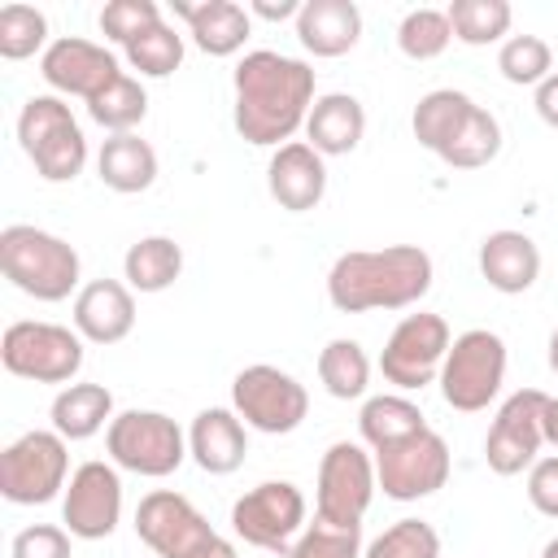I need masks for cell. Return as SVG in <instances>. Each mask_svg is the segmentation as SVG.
Listing matches in <instances>:
<instances>
[{
  "mask_svg": "<svg viewBox=\"0 0 558 558\" xmlns=\"http://www.w3.org/2000/svg\"><path fill=\"white\" fill-rule=\"evenodd\" d=\"M235 87V131L244 144L253 148H283L292 144V135L305 126L310 109H314V70L296 57L270 52V48H253L235 61L231 74Z\"/></svg>",
  "mask_w": 558,
  "mask_h": 558,
  "instance_id": "obj_1",
  "label": "cell"
},
{
  "mask_svg": "<svg viewBox=\"0 0 558 558\" xmlns=\"http://www.w3.org/2000/svg\"><path fill=\"white\" fill-rule=\"evenodd\" d=\"M432 257L418 244L388 248H349L327 270V301L340 314L371 310H410L432 288Z\"/></svg>",
  "mask_w": 558,
  "mask_h": 558,
  "instance_id": "obj_2",
  "label": "cell"
},
{
  "mask_svg": "<svg viewBox=\"0 0 558 558\" xmlns=\"http://www.w3.org/2000/svg\"><path fill=\"white\" fill-rule=\"evenodd\" d=\"M0 270L17 292L48 305L65 301L70 292L78 296V279H83V262L74 244L31 222H13L0 231Z\"/></svg>",
  "mask_w": 558,
  "mask_h": 558,
  "instance_id": "obj_3",
  "label": "cell"
},
{
  "mask_svg": "<svg viewBox=\"0 0 558 558\" xmlns=\"http://www.w3.org/2000/svg\"><path fill=\"white\" fill-rule=\"evenodd\" d=\"M135 536L157 558H235V545L174 488H153L135 506Z\"/></svg>",
  "mask_w": 558,
  "mask_h": 558,
  "instance_id": "obj_4",
  "label": "cell"
},
{
  "mask_svg": "<svg viewBox=\"0 0 558 558\" xmlns=\"http://www.w3.org/2000/svg\"><path fill=\"white\" fill-rule=\"evenodd\" d=\"M17 144L31 157L35 174L48 183H70L87 166V140L83 126L74 122L70 105L52 92H39L22 105L17 113Z\"/></svg>",
  "mask_w": 558,
  "mask_h": 558,
  "instance_id": "obj_5",
  "label": "cell"
},
{
  "mask_svg": "<svg viewBox=\"0 0 558 558\" xmlns=\"http://www.w3.org/2000/svg\"><path fill=\"white\" fill-rule=\"evenodd\" d=\"M105 449H109L113 466H122L131 475H144V480H166L183 466L187 436L161 410H122L105 427Z\"/></svg>",
  "mask_w": 558,
  "mask_h": 558,
  "instance_id": "obj_6",
  "label": "cell"
},
{
  "mask_svg": "<svg viewBox=\"0 0 558 558\" xmlns=\"http://www.w3.org/2000/svg\"><path fill=\"white\" fill-rule=\"evenodd\" d=\"M83 336L74 327L61 323H9L0 336V362L9 375L31 379V384H74V375L83 371Z\"/></svg>",
  "mask_w": 558,
  "mask_h": 558,
  "instance_id": "obj_7",
  "label": "cell"
},
{
  "mask_svg": "<svg viewBox=\"0 0 558 558\" xmlns=\"http://www.w3.org/2000/svg\"><path fill=\"white\" fill-rule=\"evenodd\" d=\"M440 397L449 410L480 414L506 384V340L488 327H471L453 336L445 366H440Z\"/></svg>",
  "mask_w": 558,
  "mask_h": 558,
  "instance_id": "obj_8",
  "label": "cell"
},
{
  "mask_svg": "<svg viewBox=\"0 0 558 558\" xmlns=\"http://www.w3.org/2000/svg\"><path fill=\"white\" fill-rule=\"evenodd\" d=\"M70 449L61 432H26L0 453V493L13 506H44L70 484Z\"/></svg>",
  "mask_w": 558,
  "mask_h": 558,
  "instance_id": "obj_9",
  "label": "cell"
},
{
  "mask_svg": "<svg viewBox=\"0 0 558 558\" xmlns=\"http://www.w3.org/2000/svg\"><path fill=\"white\" fill-rule=\"evenodd\" d=\"M231 410L244 418V427L266 432V436H288L305 423L310 414V392L296 375L253 362L231 379Z\"/></svg>",
  "mask_w": 558,
  "mask_h": 558,
  "instance_id": "obj_10",
  "label": "cell"
},
{
  "mask_svg": "<svg viewBox=\"0 0 558 558\" xmlns=\"http://www.w3.org/2000/svg\"><path fill=\"white\" fill-rule=\"evenodd\" d=\"M375 458L357 445V440H336L327 445L323 462H318V484H314V519L323 523H340V527H357L362 514L375 501Z\"/></svg>",
  "mask_w": 558,
  "mask_h": 558,
  "instance_id": "obj_11",
  "label": "cell"
},
{
  "mask_svg": "<svg viewBox=\"0 0 558 558\" xmlns=\"http://www.w3.org/2000/svg\"><path fill=\"white\" fill-rule=\"evenodd\" d=\"M453 336H449V323L440 314H405L392 336L384 340V353H379V371L392 388L401 392H418L427 384L440 379V366H445V353H449Z\"/></svg>",
  "mask_w": 558,
  "mask_h": 558,
  "instance_id": "obj_12",
  "label": "cell"
},
{
  "mask_svg": "<svg viewBox=\"0 0 558 558\" xmlns=\"http://www.w3.org/2000/svg\"><path fill=\"white\" fill-rule=\"evenodd\" d=\"M231 532L253 549H292V541L305 532V493L292 480H266L248 488L231 506Z\"/></svg>",
  "mask_w": 558,
  "mask_h": 558,
  "instance_id": "obj_13",
  "label": "cell"
},
{
  "mask_svg": "<svg viewBox=\"0 0 558 558\" xmlns=\"http://www.w3.org/2000/svg\"><path fill=\"white\" fill-rule=\"evenodd\" d=\"M545 401L549 392L541 388H519L501 401L488 436H484V462L493 475H523L532 471L541 445H545Z\"/></svg>",
  "mask_w": 558,
  "mask_h": 558,
  "instance_id": "obj_14",
  "label": "cell"
},
{
  "mask_svg": "<svg viewBox=\"0 0 558 558\" xmlns=\"http://www.w3.org/2000/svg\"><path fill=\"white\" fill-rule=\"evenodd\" d=\"M449 466H453L449 445L432 427H423L418 436H410V440L388 445V449L375 453V480H379L384 497H392V501L432 497L436 488H445Z\"/></svg>",
  "mask_w": 558,
  "mask_h": 558,
  "instance_id": "obj_15",
  "label": "cell"
},
{
  "mask_svg": "<svg viewBox=\"0 0 558 558\" xmlns=\"http://www.w3.org/2000/svg\"><path fill=\"white\" fill-rule=\"evenodd\" d=\"M122 519V480L113 462H83L74 466L61 493V523L74 541H105Z\"/></svg>",
  "mask_w": 558,
  "mask_h": 558,
  "instance_id": "obj_16",
  "label": "cell"
},
{
  "mask_svg": "<svg viewBox=\"0 0 558 558\" xmlns=\"http://www.w3.org/2000/svg\"><path fill=\"white\" fill-rule=\"evenodd\" d=\"M39 74L52 87V96L96 100L122 74V65H118V57L105 44H92V39H78V35H61V39H52L44 48Z\"/></svg>",
  "mask_w": 558,
  "mask_h": 558,
  "instance_id": "obj_17",
  "label": "cell"
},
{
  "mask_svg": "<svg viewBox=\"0 0 558 558\" xmlns=\"http://www.w3.org/2000/svg\"><path fill=\"white\" fill-rule=\"evenodd\" d=\"M266 187L275 196L279 209L288 214H305L327 196V166L323 153H314L305 140H292L283 148H275L270 166H266Z\"/></svg>",
  "mask_w": 558,
  "mask_h": 558,
  "instance_id": "obj_18",
  "label": "cell"
},
{
  "mask_svg": "<svg viewBox=\"0 0 558 558\" xmlns=\"http://www.w3.org/2000/svg\"><path fill=\"white\" fill-rule=\"evenodd\" d=\"M70 318L87 344H118L135 327V296L122 279H92L78 288Z\"/></svg>",
  "mask_w": 558,
  "mask_h": 558,
  "instance_id": "obj_19",
  "label": "cell"
},
{
  "mask_svg": "<svg viewBox=\"0 0 558 558\" xmlns=\"http://www.w3.org/2000/svg\"><path fill=\"white\" fill-rule=\"evenodd\" d=\"M187 453L205 475H231L244 466L248 453V427L235 410L227 405H209L192 418L187 427Z\"/></svg>",
  "mask_w": 558,
  "mask_h": 558,
  "instance_id": "obj_20",
  "label": "cell"
},
{
  "mask_svg": "<svg viewBox=\"0 0 558 558\" xmlns=\"http://www.w3.org/2000/svg\"><path fill=\"white\" fill-rule=\"evenodd\" d=\"M480 275L488 279V288L519 296L541 279V248L527 231H488L480 240Z\"/></svg>",
  "mask_w": 558,
  "mask_h": 558,
  "instance_id": "obj_21",
  "label": "cell"
},
{
  "mask_svg": "<svg viewBox=\"0 0 558 558\" xmlns=\"http://www.w3.org/2000/svg\"><path fill=\"white\" fill-rule=\"evenodd\" d=\"M174 17L187 22V35L205 57H235L253 31L248 9L235 0H201V4L174 0Z\"/></svg>",
  "mask_w": 558,
  "mask_h": 558,
  "instance_id": "obj_22",
  "label": "cell"
},
{
  "mask_svg": "<svg viewBox=\"0 0 558 558\" xmlns=\"http://www.w3.org/2000/svg\"><path fill=\"white\" fill-rule=\"evenodd\" d=\"M296 39L314 57H344L362 39V9L353 0H305L296 13Z\"/></svg>",
  "mask_w": 558,
  "mask_h": 558,
  "instance_id": "obj_23",
  "label": "cell"
},
{
  "mask_svg": "<svg viewBox=\"0 0 558 558\" xmlns=\"http://www.w3.org/2000/svg\"><path fill=\"white\" fill-rule=\"evenodd\" d=\"M366 135V109L349 92H327L305 118V144L323 157H349Z\"/></svg>",
  "mask_w": 558,
  "mask_h": 558,
  "instance_id": "obj_24",
  "label": "cell"
},
{
  "mask_svg": "<svg viewBox=\"0 0 558 558\" xmlns=\"http://www.w3.org/2000/svg\"><path fill=\"white\" fill-rule=\"evenodd\" d=\"M96 174L109 192H122V196L148 192L153 179H157V153L135 131L131 135H109L96 153Z\"/></svg>",
  "mask_w": 558,
  "mask_h": 558,
  "instance_id": "obj_25",
  "label": "cell"
},
{
  "mask_svg": "<svg viewBox=\"0 0 558 558\" xmlns=\"http://www.w3.org/2000/svg\"><path fill=\"white\" fill-rule=\"evenodd\" d=\"M48 414H52V432H61L65 440H87L113 423V392L105 384H65L52 397Z\"/></svg>",
  "mask_w": 558,
  "mask_h": 558,
  "instance_id": "obj_26",
  "label": "cell"
},
{
  "mask_svg": "<svg viewBox=\"0 0 558 558\" xmlns=\"http://www.w3.org/2000/svg\"><path fill=\"white\" fill-rule=\"evenodd\" d=\"M427 423H423V410L401 397V392H379V397H366L362 401V414H357V432H362V445H371V453L388 449V445H401L410 436H418Z\"/></svg>",
  "mask_w": 558,
  "mask_h": 558,
  "instance_id": "obj_27",
  "label": "cell"
},
{
  "mask_svg": "<svg viewBox=\"0 0 558 558\" xmlns=\"http://www.w3.org/2000/svg\"><path fill=\"white\" fill-rule=\"evenodd\" d=\"M475 109V100L466 96V92H458V87H436V92H427V96H418V105H414V113H410V131H414V140L427 148V153H445V144L458 135V126L466 122V113Z\"/></svg>",
  "mask_w": 558,
  "mask_h": 558,
  "instance_id": "obj_28",
  "label": "cell"
},
{
  "mask_svg": "<svg viewBox=\"0 0 558 558\" xmlns=\"http://www.w3.org/2000/svg\"><path fill=\"white\" fill-rule=\"evenodd\" d=\"M183 275V248L174 235H144L122 257V279L131 292H166Z\"/></svg>",
  "mask_w": 558,
  "mask_h": 558,
  "instance_id": "obj_29",
  "label": "cell"
},
{
  "mask_svg": "<svg viewBox=\"0 0 558 558\" xmlns=\"http://www.w3.org/2000/svg\"><path fill=\"white\" fill-rule=\"evenodd\" d=\"M318 379L336 401H357L371 388V357L357 340L336 336L318 353Z\"/></svg>",
  "mask_w": 558,
  "mask_h": 558,
  "instance_id": "obj_30",
  "label": "cell"
},
{
  "mask_svg": "<svg viewBox=\"0 0 558 558\" xmlns=\"http://www.w3.org/2000/svg\"><path fill=\"white\" fill-rule=\"evenodd\" d=\"M144 113H148V92H144V83L135 78V74H118L96 100H87V118L96 122V126H105V131H113V135H131L140 122H144Z\"/></svg>",
  "mask_w": 558,
  "mask_h": 558,
  "instance_id": "obj_31",
  "label": "cell"
},
{
  "mask_svg": "<svg viewBox=\"0 0 558 558\" xmlns=\"http://www.w3.org/2000/svg\"><path fill=\"white\" fill-rule=\"evenodd\" d=\"M497 153H501V122H497L484 105H475V109L466 113V122L458 126V135L445 144L440 161L453 166V170H480V166H488Z\"/></svg>",
  "mask_w": 558,
  "mask_h": 558,
  "instance_id": "obj_32",
  "label": "cell"
},
{
  "mask_svg": "<svg viewBox=\"0 0 558 558\" xmlns=\"http://www.w3.org/2000/svg\"><path fill=\"white\" fill-rule=\"evenodd\" d=\"M445 13L453 26V39L466 48L501 44V35H510V22H514V9L506 0H453Z\"/></svg>",
  "mask_w": 558,
  "mask_h": 558,
  "instance_id": "obj_33",
  "label": "cell"
},
{
  "mask_svg": "<svg viewBox=\"0 0 558 558\" xmlns=\"http://www.w3.org/2000/svg\"><path fill=\"white\" fill-rule=\"evenodd\" d=\"M126 65L140 74V78H170L179 65H183V35L161 17L157 26H148L144 35H135L126 48H122Z\"/></svg>",
  "mask_w": 558,
  "mask_h": 558,
  "instance_id": "obj_34",
  "label": "cell"
},
{
  "mask_svg": "<svg viewBox=\"0 0 558 558\" xmlns=\"http://www.w3.org/2000/svg\"><path fill=\"white\" fill-rule=\"evenodd\" d=\"M497 70L514 87H541L554 74V52L541 35H510L497 48Z\"/></svg>",
  "mask_w": 558,
  "mask_h": 558,
  "instance_id": "obj_35",
  "label": "cell"
},
{
  "mask_svg": "<svg viewBox=\"0 0 558 558\" xmlns=\"http://www.w3.org/2000/svg\"><path fill=\"white\" fill-rule=\"evenodd\" d=\"M453 44V26L445 9H410L397 26V48L410 61H436Z\"/></svg>",
  "mask_w": 558,
  "mask_h": 558,
  "instance_id": "obj_36",
  "label": "cell"
},
{
  "mask_svg": "<svg viewBox=\"0 0 558 558\" xmlns=\"http://www.w3.org/2000/svg\"><path fill=\"white\" fill-rule=\"evenodd\" d=\"M39 48H48V17L35 4H4L0 9V57L4 61H26Z\"/></svg>",
  "mask_w": 558,
  "mask_h": 558,
  "instance_id": "obj_37",
  "label": "cell"
},
{
  "mask_svg": "<svg viewBox=\"0 0 558 558\" xmlns=\"http://www.w3.org/2000/svg\"><path fill=\"white\" fill-rule=\"evenodd\" d=\"M362 558H440V532L427 519H397L366 545Z\"/></svg>",
  "mask_w": 558,
  "mask_h": 558,
  "instance_id": "obj_38",
  "label": "cell"
},
{
  "mask_svg": "<svg viewBox=\"0 0 558 558\" xmlns=\"http://www.w3.org/2000/svg\"><path fill=\"white\" fill-rule=\"evenodd\" d=\"M362 523L357 527H340V523H305V532L292 541L288 558H362Z\"/></svg>",
  "mask_w": 558,
  "mask_h": 558,
  "instance_id": "obj_39",
  "label": "cell"
},
{
  "mask_svg": "<svg viewBox=\"0 0 558 558\" xmlns=\"http://www.w3.org/2000/svg\"><path fill=\"white\" fill-rule=\"evenodd\" d=\"M157 22H161L157 0H109L100 9V35L113 39V44H122V48L135 35H144L148 26H157Z\"/></svg>",
  "mask_w": 558,
  "mask_h": 558,
  "instance_id": "obj_40",
  "label": "cell"
},
{
  "mask_svg": "<svg viewBox=\"0 0 558 558\" xmlns=\"http://www.w3.org/2000/svg\"><path fill=\"white\" fill-rule=\"evenodd\" d=\"M13 558H70V532L57 523H31L13 536Z\"/></svg>",
  "mask_w": 558,
  "mask_h": 558,
  "instance_id": "obj_41",
  "label": "cell"
},
{
  "mask_svg": "<svg viewBox=\"0 0 558 558\" xmlns=\"http://www.w3.org/2000/svg\"><path fill=\"white\" fill-rule=\"evenodd\" d=\"M527 501L545 519H558V453L532 462V471H527Z\"/></svg>",
  "mask_w": 558,
  "mask_h": 558,
  "instance_id": "obj_42",
  "label": "cell"
},
{
  "mask_svg": "<svg viewBox=\"0 0 558 558\" xmlns=\"http://www.w3.org/2000/svg\"><path fill=\"white\" fill-rule=\"evenodd\" d=\"M532 105H536V113H541V122L558 131V74H549V78H545V83L536 87V96H532Z\"/></svg>",
  "mask_w": 558,
  "mask_h": 558,
  "instance_id": "obj_43",
  "label": "cell"
},
{
  "mask_svg": "<svg viewBox=\"0 0 558 558\" xmlns=\"http://www.w3.org/2000/svg\"><path fill=\"white\" fill-rule=\"evenodd\" d=\"M296 13H301L296 0H279V4L257 0V4H248V17H266V22H283V17H296Z\"/></svg>",
  "mask_w": 558,
  "mask_h": 558,
  "instance_id": "obj_44",
  "label": "cell"
},
{
  "mask_svg": "<svg viewBox=\"0 0 558 558\" xmlns=\"http://www.w3.org/2000/svg\"><path fill=\"white\" fill-rule=\"evenodd\" d=\"M545 445L558 449V397L545 401Z\"/></svg>",
  "mask_w": 558,
  "mask_h": 558,
  "instance_id": "obj_45",
  "label": "cell"
},
{
  "mask_svg": "<svg viewBox=\"0 0 558 558\" xmlns=\"http://www.w3.org/2000/svg\"><path fill=\"white\" fill-rule=\"evenodd\" d=\"M549 371L558 375V327L549 331Z\"/></svg>",
  "mask_w": 558,
  "mask_h": 558,
  "instance_id": "obj_46",
  "label": "cell"
},
{
  "mask_svg": "<svg viewBox=\"0 0 558 558\" xmlns=\"http://www.w3.org/2000/svg\"><path fill=\"white\" fill-rule=\"evenodd\" d=\"M541 558H558V536H554V541H549V545L541 549Z\"/></svg>",
  "mask_w": 558,
  "mask_h": 558,
  "instance_id": "obj_47",
  "label": "cell"
}]
</instances>
